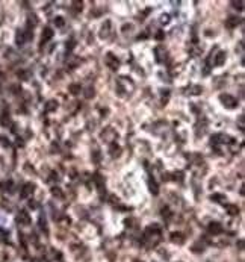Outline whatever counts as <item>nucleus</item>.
Listing matches in <instances>:
<instances>
[{
  "label": "nucleus",
  "instance_id": "obj_1",
  "mask_svg": "<svg viewBox=\"0 0 245 262\" xmlns=\"http://www.w3.org/2000/svg\"><path fill=\"white\" fill-rule=\"evenodd\" d=\"M219 102L223 103L226 109H235L238 106V100L233 96H230V94H221L219 96Z\"/></svg>",
  "mask_w": 245,
  "mask_h": 262
},
{
  "label": "nucleus",
  "instance_id": "obj_2",
  "mask_svg": "<svg viewBox=\"0 0 245 262\" xmlns=\"http://www.w3.org/2000/svg\"><path fill=\"white\" fill-rule=\"evenodd\" d=\"M105 62H106V65H108L112 71H117V70L120 68V61H118V58H117L114 53H108V55L105 56Z\"/></svg>",
  "mask_w": 245,
  "mask_h": 262
},
{
  "label": "nucleus",
  "instance_id": "obj_3",
  "mask_svg": "<svg viewBox=\"0 0 245 262\" xmlns=\"http://www.w3.org/2000/svg\"><path fill=\"white\" fill-rule=\"evenodd\" d=\"M33 191H35V185H33V183H26V185L21 188L20 196H21V199H27L29 196L33 194Z\"/></svg>",
  "mask_w": 245,
  "mask_h": 262
},
{
  "label": "nucleus",
  "instance_id": "obj_4",
  "mask_svg": "<svg viewBox=\"0 0 245 262\" xmlns=\"http://www.w3.org/2000/svg\"><path fill=\"white\" fill-rule=\"evenodd\" d=\"M17 221L23 226H27V224H30V215L26 211H20L18 215H17Z\"/></svg>",
  "mask_w": 245,
  "mask_h": 262
},
{
  "label": "nucleus",
  "instance_id": "obj_5",
  "mask_svg": "<svg viewBox=\"0 0 245 262\" xmlns=\"http://www.w3.org/2000/svg\"><path fill=\"white\" fill-rule=\"evenodd\" d=\"M207 229H209V233H212V235H219V233L223 232V226L219 224V223H216V221L210 223L207 226Z\"/></svg>",
  "mask_w": 245,
  "mask_h": 262
},
{
  "label": "nucleus",
  "instance_id": "obj_6",
  "mask_svg": "<svg viewBox=\"0 0 245 262\" xmlns=\"http://www.w3.org/2000/svg\"><path fill=\"white\" fill-rule=\"evenodd\" d=\"M111 35V21L108 20V21H105V25L100 28V38H108Z\"/></svg>",
  "mask_w": 245,
  "mask_h": 262
},
{
  "label": "nucleus",
  "instance_id": "obj_7",
  "mask_svg": "<svg viewBox=\"0 0 245 262\" xmlns=\"http://www.w3.org/2000/svg\"><path fill=\"white\" fill-rule=\"evenodd\" d=\"M109 155H111L114 159L121 156V147L117 144V142H112V144H111V147H109Z\"/></svg>",
  "mask_w": 245,
  "mask_h": 262
},
{
  "label": "nucleus",
  "instance_id": "obj_8",
  "mask_svg": "<svg viewBox=\"0 0 245 262\" xmlns=\"http://www.w3.org/2000/svg\"><path fill=\"white\" fill-rule=\"evenodd\" d=\"M238 25H241V18L239 17H229L226 20V28H229V29H235Z\"/></svg>",
  "mask_w": 245,
  "mask_h": 262
},
{
  "label": "nucleus",
  "instance_id": "obj_9",
  "mask_svg": "<svg viewBox=\"0 0 245 262\" xmlns=\"http://www.w3.org/2000/svg\"><path fill=\"white\" fill-rule=\"evenodd\" d=\"M226 59H227V53H226V52H218V55H216L213 64H215L216 67H221V65H224Z\"/></svg>",
  "mask_w": 245,
  "mask_h": 262
},
{
  "label": "nucleus",
  "instance_id": "obj_10",
  "mask_svg": "<svg viewBox=\"0 0 245 262\" xmlns=\"http://www.w3.org/2000/svg\"><path fill=\"white\" fill-rule=\"evenodd\" d=\"M171 241H173L174 244H183L185 243V236L180 232H173L171 233Z\"/></svg>",
  "mask_w": 245,
  "mask_h": 262
},
{
  "label": "nucleus",
  "instance_id": "obj_11",
  "mask_svg": "<svg viewBox=\"0 0 245 262\" xmlns=\"http://www.w3.org/2000/svg\"><path fill=\"white\" fill-rule=\"evenodd\" d=\"M53 35H55V32H53L50 28H45V29L42 31V33H41V41H42V42H47L48 39L53 38Z\"/></svg>",
  "mask_w": 245,
  "mask_h": 262
},
{
  "label": "nucleus",
  "instance_id": "obj_12",
  "mask_svg": "<svg viewBox=\"0 0 245 262\" xmlns=\"http://www.w3.org/2000/svg\"><path fill=\"white\" fill-rule=\"evenodd\" d=\"M58 109V102L56 100H48L47 103H45V106H44V111L45 112H53V111H56Z\"/></svg>",
  "mask_w": 245,
  "mask_h": 262
},
{
  "label": "nucleus",
  "instance_id": "obj_13",
  "mask_svg": "<svg viewBox=\"0 0 245 262\" xmlns=\"http://www.w3.org/2000/svg\"><path fill=\"white\" fill-rule=\"evenodd\" d=\"M68 91L73 94V96H77V94H80V91H82V86L79 83H71L68 86Z\"/></svg>",
  "mask_w": 245,
  "mask_h": 262
},
{
  "label": "nucleus",
  "instance_id": "obj_14",
  "mask_svg": "<svg viewBox=\"0 0 245 262\" xmlns=\"http://www.w3.org/2000/svg\"><path fill=\"white\" fill-rule=\"evenodd\" d=\"M36 25H38V18H36V15H35V14L29 15V17H27V28H29V31H30V28H35Z\"/></svg>",
  "mask_w": 245,
  "mask_h": 262
},
{
  "label": "nucleus",
  "instance_id": "obj_15",
  "mask_svg": "<svg viewBox=\"0 0 245 262\" xmlns=\"http://www.w3.org/2000/svg\"><path fill=\"white\" fill-rule=\"evenodd\" d=\"M0 123H2V126H9L11 124V117L8 112H3L2 117H0Z\"/></svg>",
  "mask_w": 245,
  "mask_h": 262
},
{
  "label": "nucleus",
  "instance_id": "obj_16",
  "mask_svg": "<svg viewBox=\"0 0 245 262\" xmlns=\"http://www.w3.org/2000/svg\"><path fill=\"white\" fill-rule=\"evenodd\" d=\"M148 189H150V193H151V194H154V196H156V194H159L157 183H156L154 180H151V179L148 180Z\"/></svg>",
  "mask_w": 245,
  "mask_h": 262
},
{
  "label": "nucleus",
  "instance_id": "obj_17",
  "mask_svg": "<svg viewBox=\"0 0 245 262\" xmlns=\"http://www.w3.org/2000/svg\"><path fill=\"white\" fill-rule=\"evenodd\" d=\"M210 200L215 202V203H223V202L227 200V199H226L224 194H212V196H210Z\"/></svg>",
  "mask_w": 245,
  "mask_h": 262
},
{
  "label": "nucleus",
  "instance_id": "obj_18",
  "mask_svg": "<svg viewBox=\"0 0 245 262\" xmlns=\"http://www.w3.org/2000/svg\"><path fill=\"white\" fill-rule=\"evenodd\" d=\"M15 41H17L18 45H23V44H24V41H26V36H24V32H23V31H18V32H17Z\"/></svg>",
  "mask_w": 245,
  "mask_h": 262
},
{
  "label": "nucleus",
  "instance_id": "obj_19",
  "mask_svg": "<svg viewBox=\"0 0 245 262\" xmlns=\"http://www.w3.org/2000/svg\"><path fill=\"white\" fill-rule=\"evenodd\" d=\"M226 209H227V212L230 214V215H238L239 214V208L236 205H227Z\"/></svg>",
  "mask_w": 245,
  "mask_h": 262
},
{
  "label": "nucleus",
  "instance_id": "obj_20",
  "mask_svg": "<svg viewBox=\"0 0 245 262\" xmlns=\"http://www.w3.org/2000/svg\"><path fill=\"white\" fill-rule=\"evenodd\" d=\"M52 196H53V197H58V199H62V197H64V193H62L61 188L53 186V188H52Z\"/></svg>",
  "mask_w": 245,
  "mask_h": 262
},
{
  "label": "nucleus",
  "instance_id": "obj_21",
  "mask_svg": "<svg viewBox=\"0 0 245 262\" xmlns=\"http://www.w3.org/2000/svg\"><path fill=\"white\" fill-rule=\"evenodd\" d=\"M94 94H95V91H94L92 86H88V88L83 91V96H85L86 99H92V97H94Z\"/></svg>",
  "mask_w": 245,
  "mask_h": 262
},
{
  "label": "nucleus",
  "instance_id": "obj_22",
  "mask_svg": "<svg viewBox=\"0 0 245 262\" xmlns=\"http://www.w3.org/2000/svg\"><path fill=\"white\" fill-rule=\"evenodd\" d=\"M232 5H233V8L238 9V11H242V9H244V2H242V0H239V2H235V0H233Z\"/></svg>",
  "mask_w": 245,
  "mask_h": 262
},
{
  "label": "nucleus",
  "instance_id": "obj_23",
  "mask_svg": "<svg viewBox=\"0 0 245 262\" xmlns=\"http://www.w3.org/2000/svg\"><path fill=\"white\" fill-rule=\"evenodd\" d=\"M55 25H56L58 28H62V26L65 25V20H64V17H56V18H55Z\"/></svg>",
  "mask_w": 245,
  "mask_h": 262
},
{
  "label": "nucleus",
  "instance_id": "obj_24",
  "mask_svg": "<svg viewBox=\"0 0 245 262\" xmlns=\"http://www.w3.org/2000/svg\"><path fill=\"white\" fill-rule=\"evenodd\" d=\"M203 92V88L200 86V85H195V86H192V94H195V96H198V94H201Z\"/></svg>",
  "mask_w": 245,
  "mask_h": 262
},
{
  "label": "nucleus",
  "instance_id": "obj_25",
  "mask_svg": "<svg viewBox=\"0 0 245 262\" xmlns=\"http://www.w3.org/2000/svg\"><path fill=\"white\" fill-rule=\"evenodd\" d=\"M92 161H94V162H99V161H100V152H99V150H94V152H92Z\"/></svg>",
  "mask_w": 245,
  "mask_h": 262
},
{
  "label": "nucleus",
  "instance_id": "obj_26",
  "mask_svg": "<svg viewBox=\"0 0 245 262\" xmlns=\"http://www.w3.org/2000/svg\"><path fill=\"white\" fill-rule=\"evenodd\" d=\"M162 215H163L165 218H169V217H171V211H169L166 206H165V208H162Z\"/></svg>",
  "mask_w": 245,
  "mask_h": 262
},
{
  "label": "nucleus",
  "instance_id": "obj_27",
  "mask_svg": "<svg viewBox=\"0 0 245 262\" xmlns=\"http://www.w3.org/2000/svg\"><path fill=\"white\" fill-rule=\"evenodd\" d=\"M173 180H179V182H182L183 180V173L182 171H179V173H174V177H171Z\"/></svg>",
  "mask_w": 245,
  "mask_h": 262
},
{
  "label": "nucleus",
  "instance_id": "obj_28",
  "mask_svg": "<svg viewBox=\"0 0 245 262\" xmlns=\"http://www.w3.org/2000/svg\"><path fill=\"white\" fill-rule=\"evenodd\" d=\"M132 29H133V26L132 25H124V26H122V33H130L132 32Z\"/></svg>",
  "mask_w": 245,
  "mask_h": 262
},
{
  "label": "nucleus",
  "instance_id": "obj_29",
  "mask_svg": "<svg viewBox=\"0 0 245 262\" xmlns=\"http://www.w3.org/2000/svg\"><path fill=\"white\" fill-rule=\"evenodd\" d=\"M160 23H162V25H166V23H169V15H168V14H163V15L160 17Z\"/></svg>",
  "mask_w": 245,
  "mask_h": 262
},
{
  "label": "nucleus",
  "instance_id": "obj_30",
  "mask_svg": "<svg viewBox=\"0 0 245 262\" xmlns=\"http://www.w3.org/2000/svg\"><path fill=\"white\" fill-rule=\"evenodd\" d=\"M74 45H76V41H74V39H70V41H67V49H68V50L74 49Z\"/></svg>",
  "mask_w": 245,
  "mask_h": 262
},
{
  "label": "nucleus",
  "instance_id": "obj_31",
  "mask_svg": "<svg viewBox=\"0 0 245 262\" xmlns=\"http://www.w3.org/2000/svg\"><path fill=\"white\" fill-rule=\"evenodd\" d=\"M18 76H20L23 80H27V77H29V73H27V71H20V73H18Z\"/></svg>",
  "mask_w": 245,
  "mask_h": 262
},
{
  "label": "nucleus",
  "instance_id": "obj_32",
  "mask_svg": "<svg viewBox=\"0 0 245 262\" xmlns=\"http://www.w3.org/2000/svg\"><path fill=\"white\" fill-rule=\"evenodd\" d=\"M73 5H74L77 11H82V2H73Z\"/></svg>",
  "mask_w": 245,
  "mask_h": 262
},
{
  "label": "nucleus",
  "instance_id": "obj_33",
  "mask_svg": "<svg viewBox=\"0 0 245 262\" xmlns=\"http://www.w3.org/2000/svg\"><path fill=\"white\" fill-rule=\"evenodd\" d=\"M239 129H241V130H244V115H241V117H239Z\"/></svg>",
  "mask_w": 245,
  "mask_h": 262
},
{
  "label": "nucleus",
  "instance_id": "obj_34",
  "mask_svg": "<svg viewBox=\"0 0 245 262\" xmlns=\"http://www.w3.org/2000/svg\"><path fill=\"white\" fill-rule=\"evenodd\" d=\"M156 39H159V41L163 39V32H162V31H159V32L156 33Z\"/></svg>",
  "mask_w": 245,
  "mask_h": 262
},
{
  "label": "nucleus",
  "instance_id": "obj_35",
  "mask_svg": "<svg viewBox=\"0 0 245 262\" xmlns=\"http://www.w3.org/2000/svg\"><path fill=\"white\" fill-rule=\"evenodd\" d=\"M238 246H239V249H241V250H242V249H244V241H242V240H241V241H239V243H238Z\"/></svg>",
  "mask_w": 245,
  "mask_h": 262
},
{
  "label": "nucleus",
  "instance_id": "obj_36",
  "mask_svg": "<svg viewBox=\"0 0 245 262\" xmlns=\"http://www.w3.org/2000/svg\"><path fill=\"white\" fill-rule=\"evenodd\" d=\"M29 206H30V208H36V203H35V202H29Z\"/></svg>",
  "mask_w": 245,
  "mask_h": 262
},
{
  "label": "nucleus",
  "instance_id": "obj_37",
  "mask_svg": "<svg viewBox=\"0 0 245 262\" xmlns=\"http://www.w3.org/2000/svg\"><path fill=\"white\" fill-rule=\"evenodd\" d=\"M133 262H142V261H138V259H136V261H133Z\"/></svg>",
  "mask_w": 245,
  "mask_h": 262
}]
</instances>
